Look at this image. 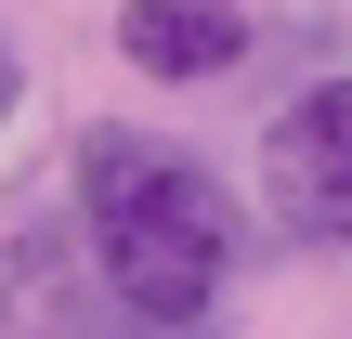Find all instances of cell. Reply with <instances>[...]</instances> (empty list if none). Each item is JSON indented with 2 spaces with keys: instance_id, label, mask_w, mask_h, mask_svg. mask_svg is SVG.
I'll use <instances>...</instances> for the list:
<instances>
[{
  "instance_id": "obj_3",
  "label": "cell",
  "mask_w": 352,
  "mask_h": 339,
  "mask_svg": "<svg viewBox=\"0 0 352 339\" xmlns=\"http://www.w3.org/2000/svg\"><path fill=\"white\" fill-rule=\"evenodd\" d=\"M118 52L144 78H222L248 52V0H131L118 13Z\"/></svg>"
},
{
  "instance_id": "obj_2",
  "label": "cell",
  "mask_w": 352,
  "mask_h": 339,
  "mask_svg": "<svg viewBox=\"0 0 352 339\" xmlns=\"http://www.w3.org/2000/svg\"><path fill=\"white\" fill-rule=\"evenodd\" d=\"M261 196L300 248H352V78H314L261 131Z\"/></svg>"
},
{
  "instance_id": "obj_1",
  "label": "cell",
  "mask_w": 352,
  "mask_h": 339,
  "mask_svg": "<svg viewBox=\"0 0 352 339\" xmlns=\"http://www.w3.org/2000/svg\"><path fill=\"white\" fill-rule=\"evenodd\" d=\"M78 222H91V274L118 314L144 327H196L235 274V209L222 183L157 144V131H78Z\"/></svg>"
},
{
  "instance_id": "obj_4",
  "label": "cell",
  "mask_w": 352,
  "mask_h": 339,
  "mask_svg": "<svg viewBox=\"0 0 352 339\" xmlns=\"http://www.w3.org/2000/svg\"><path fill=\"white\" fill-rule=\"evenodd\" d=\"M0 118H13V52H0Z\"/></svg>"
}]
</instances>
